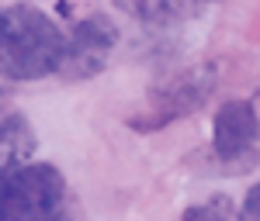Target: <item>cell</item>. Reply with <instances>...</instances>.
I'll return each mask as SVG.
<instances>
[{
  "label": "cell",
  "instance_id": "cell-1",
  "mask_svg": "<svg viewBox=\"0 0 260 221\" xmlns=\"http://www.w3.org/2000/svg\"><path fill=\"white\" fill-rule=\"evenodd\" d=\"M66 31L35 4H11L0 18V80L31 83L59 73Z\"/></svg>",
  "mask_w": 260,
  "mask_h": 221
},
{
  "label": "cell",
  "instance_id": "cell-2",
  "mask_svg": "<svg viewBox=\"0 0 260 221\" xmlns=\"http://www.w3.org/2000/svg\"><path fill=\"white\" fill-rule=\"evenodd\" d=\"M0 221H73L62 173L31 159L0 166Z\"/></svg>",
  "mask_w": 260,
  "mask_h": 221
},
{
  "label": "cell",
  "instance_id": "cell-3",
  "mask_svg": "<svg viewBox=\"0 0 260 221\" xmlns=\"http://www.w3.org/2000/svg\"><path fill=\"white\" fill-rule=\"evenodd\" d=\"M212 90H215V69L212 66H187V69L156 83L149 90V104L142 107V118H132L128 124L139 128V131L163 128L170 121L194 114L212 97Z\"/></svg>",
  "mask_w": 260,
  "mask_h": 221
},
{
  "label": "cell",
  "instance_id": "cell-4",
  "mask_svg": "<svg viewBox=\"0 0 260 221\" xmlns=\"http://www.w3.org/2000/svg\"><path fill=\"white\" fill-rule=\"evenodd\" d=\"M212 149L219 162L257 166L260 156V114L250 101H225L212 121Z\"/></svg>",
  "mask_w": 260,
  "mask_h": 221
},
{
  "label": "cell",
  "instance_id": "cell-5",
  "mask_svg": "<svg viewBox=\"0 0 260 221\" xmlns=\"http://www.w3.org/2000/svg\"><path fill=\"white\" fill-rule=\"evenodd\" d=\"M118 41L115 24L101 14L77 21L73 35H66V62H62L59 76L66 80H90L108 66V56Z\"/></svg>",
  "mask_w": 260,
  "mask_h": 221
},
{
  "label": "cell",
  "instance_id": "cell-6",
  "mask_svg": "<svg viewBox=\"0 0 260 221\" xmlns=\"http://www.w3.org/2000/svg\"><path fill=\"white\" fill-rule=\"evenodd\" d=\"M39 149L31 121L21 114L7 94H0V166L28 162Z\"/></svg>",
  "mask_w": 260,
  "mask_h": 221
},
{
  "label": "cell",
  "instance_id": "cell-7",
  "mask_svg": "<svg viewBox=\"0 0 260 221\" xmlns=\"http://www.w3.org/2000/svg\"><path fill=\"white\" fill-rule=\"evenodd\" d=\"M128 18L146 24H174V21L194 18L205 4L212 0H115Z\"/></svg>",
  "mask_w": 260,
  "mask_h": 221
},
{
  "label": "cell",
  "instance_id": "cell-8",
  "mask_svg": "<svg viewBox=\"0 0 260 221\" xmlns=\"http://www.w3.org/2000/svg\"><path fill=\"white\" fill-rule=\"evenodd\" d=\"M233 201L219 194V197H208V201H201L198 207H187L184 211V218L180 221H233Z\"/></svg>",
  "mask_w": 260,
  "mask_h": 221
},
{
  "label": "cell",
  "instance_id": "cell-9",
  "mask_svg": "<svg viewBox=\"0 0 260 221\" xmlns=\"http://www.w3.org/2000/svg\"><path fill=\"white\" fill-rule=\"evenodd\" d=\"M240 218L243 221H260V183H257V187H250V194H246V201H243Z\"/></svg>",
  "mask_w": 260,
  "mask_h": 221
},
{
  "label": "cell",
  "instance_id": "cell-10",
  "mask_svg": "<svg viewBox=\"0 0 260 221\" xmlns=\"http://www.w3.org/2000/svg\"><path fill=\"white\" fill-rule=\"evenodd\" d=\"M0 18H4V7H0Z\"/></svg>",
  "mask_w": 260,
  "mask_h": 221
}]
</instances>
